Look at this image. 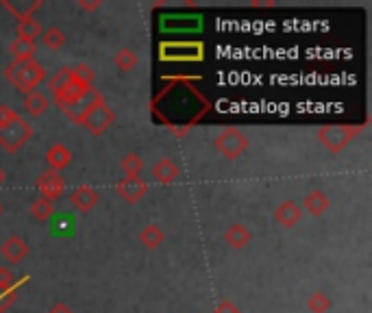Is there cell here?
Here are the masks:
<instances>
[{"mask_svg": "<svg viewBox=\"0 0 372 313\" xmlns=\"http://www.w3.org/2000/svg\"><path fill=\"white\" fill-rule=\"evenodd\" d=\"M164 242H166V235H164V231H161L157 224H146L142 231H139V244H142L144 248L155 250V248H159Z\"/></svg>", "mask_w": 372, "mask_h": 313, "instance_id": "obj_20", "label": "cell"}, {"mask_svg": "<svg viewBox=\"0 0 372 313\" xmlns=\"http://www.w3.org/2000/svg\"><path fill=\"white\" fill-rule=\"evenodd\" d=\"M250 231L244 226V224H231L226 231H224V242L231 246V248H236V250H242L248 242H250Z\"/></svg>", "mask_w": 372, "mask_h": 313, "instance_id": "obj_16", "label": "cell"}, {"mask_svg": "<svg viewBox=\"0 0 372 313\" xmlns=\"http://www.w3.org/2000/svg\"><path fill=\"white\" fill-rule=\"evenodd\" d=\"M120 167H122L124 177H139V172H142V167H144V161L137 153H127L120 161Z\"/></svg>", "mask_w": 372, "mask_h": 313, "instance_id": "obj_24", "label": "cell"}, {"mask_svg": "<svg viewBox=\"0 0 372 313\" xmlns=\"http://www.w3.org/2000/svg\"><path fill=\"white\" fill-rule=\"evenodd\" d=\"M31 213H33V218L37 220V222H46L51 218V215L55 213V205L51 203V200H46V198H37V200H33V205H31Z\"/></svg>", "mask_w": 372, "mask_h": 313, "instance_id": "obj_26", "label": "cell"}, {"mask_svg": "<svg viewBox=\"0 0 372 313\" xmlns=\"http://www.w3.org/2000/svg\"><path fill=\"white\" fill-rule=\"evenodd\" d=\"M35 185H37L39 196L46 198V200H51V203L59 200V198L63 196V191H65V181H63V177H61L59 172H53V170H44V172L37 177Z\"/></svg>", "mask_w": 372, "mask_h": 313, "instance_id": "obj_8", "label": "cell"}, {"mask_svg": "<svg viewBox=\"0 0 372 313\" xmlns=\"http://www.w3.org/2000/svg\"><path fill=\"white\" fill-rule=\"evenodd\" d=\"M101 103H105V98L101 96V91H98L96 87H89L77 103H72L68 109H63V115H65L68 120H72L75 124H81L83 117H85L91 109H94L96 105H101Z\"/></svg>", "mask_w": 372, "mask_h": 313, "instance_id": "obj_7", "label": "cell"}, {"mask_svg": "<svg viewBox=\"0 0 372 313\" xmlns=\"http://www.w3.org/2000/svg\"><path fill=\"white\" fill-rule=\"evenodd\" d=\"M250 7L252 9H270V7H276L274 0H250Z\"/></svg>", "mask_w": 372, "mask_h": 313, "instance_id": "obj_34", "label": "cell"}, {"mask_svg": "<svg viewBox=\"0 0 372 313\" xmlns=\"http://www.w3.org/2000/svg\"><path fill=\"white\" fill-rule=\"evenodd\" d=\"M3 5L13 18L25 20V18H33V13L44 5V0H33V3H11V0H3Z\"/></svg>", "mask_w": 372, "mask_h": 313, "instance_id": "obj_19", "label": "cell"}, {"mask_svg": "<svg viewBox=\"0 0 372 313\" xmlns=\"http://www.w3.org/2000/svg\"><path fill=\"white\" fill-rule=\"evenodd\" d=\"M33 137V127L25 117L15 115L9 124L0 127V148L7 151L9 155L18 153L25 143Z\"/></svg>", "mask_w": 372, "mask_h": 313, "instance_id": "obj_3", "label": "cell"}, {"mask_svg": "<svg viewBox=\"0 0 372 313\" xmlns=\"http://www.w3.org/2000/svg\"><path fill=\"white\" fill-rule=\"evenodd\" d=\"M205 57V46L200 41H168L159 46L161 61H200Z\"/></svg>", "mask_w": 372, "mask_h": 313, "instance_id": "obj_4", "label": "cell"}, {"mask_svg": "<svg viewBox=\"0 0 372 313\" xmlns=\"http://www.w3.org/2000/svg\"><path fill=\"white\" fill-rule=\"evenodd\" d=\"M15 33L20 39H31L35 41L37 37H41V24L35 20V18H25V20H18V27H15Z\"/></svg>", "mask_w": 372, "mask_h": 313, "instance_id": "obj_21", "label": "cell"}, {"mask_svg": "<svg viewBox=\"0 0 372 313\" xmlns=\"http://www.w3.org/2000/svg\"><path fill=\"white\" fill-rule=\"evenodd\" d=\"M5 79L22 94H31L46 79V68L37 59L29 61H11L5 68Z\"/></svg>", "mask_w": 372, "mask_h": 313, "instance_id": "obj_1", "label": "cell"}, {"mask_svg": "<svg viewBox=\"0 0 372 313\" xmlns=\"http://www.w3.org/2000/svg\"><path fill=\"white\" fill-rule=\"evenodd\" d=\"M49 313H75V311L70 309L65 302H57V305H53V307H51V311H49Z\"/></svg>", "mask_w": 372, "mask_h": 313, "instance_id": "obj_35", "label": "cell"}, {"mask_svg": "<svg viewBox=\"0 0 372 313\" xmlns=\"http://www.w3.org/2000/svg\"><path fill=\"white\" fill-rule=\"evenodd\" d=\"M214 146H216V151L224 157V159H238L240 155H244L246 153V148H248V139H246V135L240 131V129H236V127H226V129H222L218 135H216V139H214Z\"/></svg>", "mask_w": 372, "mask_h": 313, "instance_id": "obj_5", "label": "cell"}, {"mask_svg": "<svg viewBox=\"0 0 372 313\" xmlns=\"http://www.w3.org/2000/svg\"><path fill=\"white\" fill-rule=\"evenodd\" d=\"M3 183H5V170L0 167V185H3Z\"/></svg>", "mask_w": 372, "mask_h": 313, "instance_id": "obj_36", "label": "cell"}, {"mask_svg": "<svg viewBox=\"0 0 372 313\" xmlns=\"http://www.w3.org/2000/svg\"><path fill=\"white\" fill-rule=\"evenodd\" d=\"M366 127H368V122H361V124H327V127H322L318 131V139L331 155H338L353 139H357L366 131Z\"/></svg>", "mask_w": 372, "mask_h": 313, "instance_id": "obj_2", "label": "cell"}, {"mask_svg": "<svg viewBox=\"0 0 372 313\" xmlns=\"http://www.w3.org/2000/svg\"><path fill=\"white\" fill-rule=\"evenodd\" d=\"M331 307H333V302H331V298L324 294V292H314L309 296V300H307V309L312 313H329Z\"/></svg>", "mask_w": 372, "mask_h": 313, "instance_id": "obj_27", "label": "cell"}, {"mask_svg": "<svg viewBox=\"0 0 372 313\" xmlns=\"http://www.w3.org/2000/svg\"><path fill=\"white\" fill-rule=\"evenodd\" d=\"M29 244H27V239L25 237H20V235H9L5 239V244L0 246V253H3L5 261L11 263V266H18L20 261H25V257L29 255Z\"/></svg>", "mask_w": 372, "mask_h": 313, "instance_id": "obj_10", "label": "cell"}, {"mask_svg": "<svg viewBox=\"0 0 372 313\" xmlns=\"http://www.w3.org/2000/svg\"><path fill=\"white\" fill-rule=\"evenodd\" d=\"M70 81H72V70H70V68H59L55 75L49 79V91L53 96H57Z\"/></svg>", "mask_w": 372, "mask_h": 313, "instance_id": "obj_25", "label": "cell"}, {"mask_svg": "<svg viewBox=\"0 0 372 313\" xmlns=\"http://www.w3.org/2000/svg\"><path fill=\"white\" fill-rule=\"evenodd\" d=\"M77 7L83 9V11H96L98 7H103L101 0H96V3H85V0H77Z\"/></svg>", "mask_w": 372, "mask_h": 313, "instance_id": "obj_33", "label": "cell"}, {"mask_svg": "<svg viewBox=\"0 0 372 313\" xmlns=\"http://www.w3.org/2000/svg\"><path fill=\"white\" fill-rule=\"evenodd\" d=\"M303 207H305L312 215L320 218V215L331 207V200H329V196L324 194L322 189H312L309 194L305 196V200H303Z\"/></svg>", "mask_w": 372, "mask_h": 313, "instance_id": "obj_15", "label": "cell"}, {"mask_svg": "<svg viewBox=\"0 0 372 313\" xmlns=\"http://www.w3.org/2000/svg\"><path fill=\"white\" fill-rule=\"evenodd\" d=\"M214 313H242L238 305H233L231 300H220L214 309Z\"/></svg>", "mask_w": 372, "mask_h": 313, "instance_id": "obj_31", "label": "cell"}, {"mask_svg": "<svg viewBox=\"0 0 372 313\" xmlns=\"http://www.w3.org/2000/svg\"><path fill=\"white\" fill-rule=\"evenodd\" d=\"M181 170H179V165L170 159V157H164V159H159L155 165H153V177L157 183L161 185H172L177 179H179Z\"/></svg>", "mask_w": 372, "mask_h": 313, "instance_id": "obj_13", "label": "cell"}, {"mask_svg": "<svg viewBox=\"0 0 372 313\" xmlns=\"http://www.w3.org/2000/svg\"><path fill=\"white\" fill-rule=\"evenodd\" d=\"M15 298H18V285L9 287V290H0V313H5L7 309H11Z\"/></svg>", "mask_w": 372, "mask_h": 313, "instance_id": "obj_29", "label": "cell"}, {"mask_svg": "<svg viewBox=\"0 0 372 313\" xmlns=\"http://www.w3.org/2000/svg\"><path fill=\"white\" fill-rule=\"evenodd\" d=\"M18 113L11 109V107H7V105H0V127H5V124H9L11 120L15 117Z\"/></svg>", "mask_w": 372, "mask_h": 313, "instance_id": "obj_32", "label": "cell"}, {"mask_svg": "<svg viewBox=\"0 0 372 313\" xmlns=\"http://www.w3.org/2000/svg\"><path fill=\"white\" fill-rule=\"evenodd\" d=\"M70 70H72V77H75L79 83H83V85H94L96 72H94V68H91L89 63H77V65H72Z\"/></svg>", "mask_w": 372, "mask_h": 313, "instance_id": "obj_28", "label": "cell"}, {"mask_svg": "<svg viewBox=\"0 0 372 313\" xmlns=\"http://www.w3.org/2000/svg\"><path fill=\"white\" fill-rule=\"evenodd\" d=\"M15 274L7 268V266H0V290H9V287H15Z\"/></svg>", "mask_w": 372, "mask_h": 313, "instance_id": "obj_30", "label": "cell"}, {"mask_svg": "<svg viewBox=\"0 0 372 313\" xmlns=\"http://www.w3.org/2000/svg\"><path fill=\"white\" fill-rule=\"evenodd\" d=\"M115 122V111L107 105V103H101V105H96L94 109H91L85 117H83V127L94 135V137H98V135H103L111 124Z\"/></svg>", "mask_w": 372, "mask_h": 313, "instance_id": "obj_6", "label": "cell"}, {"mask_svg": "<svg viewBox=\"0 0 372 313\" xmlns=\"http://www.w3.org/2000/svg\"><path fill=\"white\" fill-rule=\"evenodd\" d=\"M70 203H72V207L81 213H87L94 209L98 203H101V194L89 185H81L77 187L72 194H70Z\"/></svg>", "mask_w": 372, "mask_h": 313, "instance_id": "obj_11", "label": "cell"}, {"mask_svg": "<svg viewBox=\"0 0 372 313\" xmlns=\"http://www.w3.org/2000/svg\"><path fill=\"white\" fill-rule=\"evenodd\" d=\"M3 211H5V207H3V203H0V215H3Z\"/></svg>", "mask_w": 372, "mask_h": 313, "instance_id": "obj_37", "label": "cell"}, {"mask_svg": "<svg viewBox=\"0 0 372 313\" xmlns=\"http://www.w3.org/2000/svg\"><path fill=\"white\" fill-rule=\"evenodd\" d=\"M49 109H51V98L46 94H41V91L35 89V91H31V94L25 96V111L27 113L39 117L41 113H46Z\"/></svg>", "mask_w": 372, "mask_h": 313, "instance_id": "obj_17", "label": "cell"}, {"mask_svg": "<svg viewBox=\"0 0 372 313\" xmlns=\"http://www.w3.org/2000/svg\"><path fill=\"white\" fill-rule=\"evenodd\" d=\"M300 215H303V211H300V207L294 200H286L274 209V220L283 229H292L294 224H298Z\"/></svg>", "mask_w": 372, "mask_h": 313, "instance_id": "obj_14", "label": "cell"}, {"mask_svg": "<svg viewBox=\"0 0 372 313\" xmlns=\"http://www.w3.org/2000/svg\"><path fill=\"white\" fill-rule=\"evenodd\" d=\"M46 163L51 165V170L53 172H63L65 167L72 163V153H70L68 146H63V143H53V146L46 151Z\"/></svg>", "mask_w": 372, "mask_h": 313, "instance_id": "obj_12", "label": "cell"}, {"mask_svg": "<svg viewBox=\"0 0 372 313\" xmlns=\"http://www.w3.org/2000/svg\"><path fill=\"white\" fill-rule=\"evenodd\" d=\"M113 63H115V68H118L120 72H131V70L137 68L139 57H137V53L133 51V48H122V51L115 53Z\"/></svg>", "mask_w": 372, "mask_h": 313, "instance_id": "obj_22", "label": "cell"}, {"mask_svg": "<svg viewBox=\"0 0 372 313\" xmlns=\"http://www.w3.org/2000/svg\"><path fill=\"white\" fill-rule=\"evenodd\" d=\"M41 41L46 48H51V51H59V48L65 46L68 41V35L59 29V27H51V29H46L41 33Z\"/></svg>", "mask_w": 372, "mask_h": 313, "instance_id": "obj_23", "label": "cell"}, {"mask_svg": "<svg viewBox=\"0 0 372 313\" xmlns=\"http://www.w3.org/2000/svg\"><path fill=\"white\" fill-rule=\"evenodd\" d=\"M9 53L13 55V61H29V59H35L37 46H35V41H31V39H20V37H15V39L9 44Z\"/></svg>", "mask_w": 372, "mask_h": 313, "instance_id": "obj_18", "label": "cell"}, {"mask_svg": "<svg viewBox=\"0 0 372 313\" xmlns=\"http://www.w3.org/2000/svg\"><path fill=\"white\" fill-rule=\"evenodd\" d=\"M115 191H118L124 203L135 205L146 196L148 185L142 177H122L118 181V185H115Z\"/></svg>", "mask_w": 372, "mask_h": 313, "instance_id": "obj_9", "label": "cell"}]
</instances>
